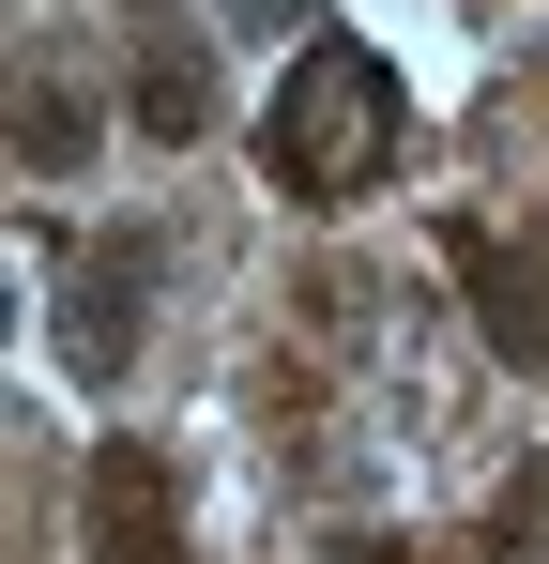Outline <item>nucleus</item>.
<instances>
[{"label":"nucleus","mask_w":549,"mask_h":564,"mask_svg":"<svg viewBox=\"0 0 549 564\" xmlns=\"http://www.w3.org/2000/svg\"><path fill=\"white\" fill-rule=\"evenodd\" d=\"M92 564H183V503L153 443H107L92 458Z\"/></svg>","instance_id":"nucleus-4"},{"label":"nucleus","mask_w":549,"mask_h":564,"mask_svg":"<svg viewBox=\"0 0 549 564\" xmlns=\"http://www.w3.org/2000/svg\"><path fill=\"white\" fill-rule=\"evenodd\" d=\"M15 138H31V169H77V153H92V107L62 93V77H31V107H15Z\"/></svg>","instance_id":"nucleus-6"},{"label":"nucleus","mask_w":549,"mask_h":564,"mask_svg":"<svg viewBox=\"0 0 549 564\" xmlns=\"http://www.w3.org/2000/svg\"><path fill=\"white\" fill-rule=\"evenodd\" d=\"M504 564H549V458L504 488Z\"/></svg>","instance_id":"nucleus-7"},{"label":"nucleus","mask_w":549,"mask_h":564,"mask_svg":"<svg viewBox=\"0 0 549 564\" xmlns=\"http://www.w3.org/2000/svg\"><path fill=\"white\" fill-rule=\"evenodd\" d=\"M138 138H214V62H198V31H138Z\"/></svg>","instance_id":"nucleus-5"},{"label":"nucleus","mask_w":549,"mask_h":564,"mask_svg":"<svg viewBox=\"0 0 549 564\" xmlns=\"http://www.w3.org/2000/svg\"><path fill=\"white\" fill-rule=\"evenodd\" d=\"M397 138H412V93H397V62L352 46V31H305V62L274 77L260 107V169L290 198H366L397 169Z\"/></svg>","instance_id":"nucleus-1"},{"label":"nucleus","mask_w":549,"mask_h":564,"mask_svg":"<svg viewBox=\"0 0 549 564\" xmlns=\"http://www.w3.org/2000/svg\"><path fill=\"white\" fill-rule=\"evenodd\" d=\"M138 321H153V229L77 245V275H62V367H77V381H122V367H138Z\"/></svg>","instance_id":"nucleus-2"},{"label":"nucleus","mask_w":549,"mask_h":564,"mask_svg":"<svg viewBox=\"0 0 549 564\" xmlns=\"http://www.w3.org/2000/svg\"><path fill=\"white\" fill-rule=\"evenodd\" d=\"M229 31H321V0H229Z\"/></svg>","instance_id":"nucleus-8"},{"label":"nucleus","mask_w":549,"mask_h":564,"mask_svg":"<svg viewBox=\"0 0 549 564\" xmlns=\"http://www.w3.org/2000/svg\"><path fill=\"white\" fill-rule=\"evenodd\" d=\"M458 290H473L488 351L549 381V229H519V245H504V229H458Z\"/></svg>","instance_id":"nucleus-3"}]
</instances>
